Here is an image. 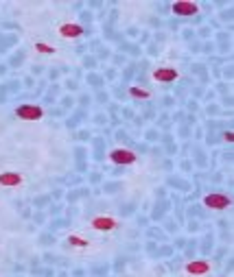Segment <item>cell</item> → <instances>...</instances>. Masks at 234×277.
Returning a JSON list of instances; mask_svg holds the SVG:
<instances>
[{
  "instance_id": "cell-2",
  "label": "cell",
  "mask_w": 234,
  "mask_h": 277,
  "mask_svg": "<svg viewBox=\"0 0 234 277\" xmlns=\"http://www.w3.org/2000/svg\"><path fill=\"white\" fill-rule=\"evenodd\" d=\"M24 184V177L18 170H7L0 175V185L2 188H20Z\"/></svg>"
},
{
  "instance_id": "cell-12",
  "label": "cell",
  "mask_w": 234,
  "mask_h": 277,
  "mask_svg": "<svg viewBox=\"0 0 234 277\" xmlns=\"http://www.w3.org/2000/svg\"><path fill=\"white\" fill-rule=\"evenodd\" d=\"M35 48L40 50V53H44V55H53V53H55V48H53V46H49V44H42V42H40V44H35Z\"/></svg>"
},
{
  "instance_id": "cell-4",
  "label": "cell",
  "mask_w": 234,
  "mask_h": 277,
  "mask_svg": "<svg viewBox=\"0 0 234 277\" xmlns=\"http://www.w3.org/2000/svg\"><path fill=\"white\" fill-rule=\"evenodd\" d=\"M136 159H138L136 153L127 149H116L110 153V162H114V164H134Z\"/></svg>"
},
{
  "instance_id": "cell-5",
  "label": "cell",
  "mask_w": 234,
  "mask_h": 277,
  "mask_svg": "<svg viewBox=\"0 0 234 277\" xmlns=\"http://www.w3.org/2000/svg\"><path fill=\"white\" fill-rule=\"evenodd\" d=\"M92 227L99 229V231H110V229L118 227V223H116V218H112V216H97V218L92 220Z\"/></svg>"
},
{
  "instance_id": "cell-1",
  "label": "cell",
  "mask_w": 234,
  "mask_h": 277,
  "mask_svg": "<svg viewBox=\"0 0 234 277\" xmlns=\"http://www.w3.org/2000/svg\"><path fill=\"white\" fill-rule=\"evenodd\" d=\"M16 116H18L20 120H40L42 116H44V111L37 105H22L16 109Z\"/></svg>"
},
{
  "instance_id": "cell-6",
  "label": "cell",
  "mask_w": 234,
  "mask_h": 277,
  "mask_svg": "<svg viewBox=\"0 0 234 277\" xmlns=\"http://www.w3.org/2000/svg\"><path fill=\"white\" fill-rule=\"evenodd\" d=\"M153 79L160 81V83H173L177 79V70L175 68H160V70L153 72Z\"/></svg>"
},
{
  "instance_id": "cell-3",
  "label": "cell",
  "mask_w": 234,
  "mask_h": 277,
  "mask_svg": "<svg viewBox=\"0 0 234 277\" xmlns=\"http://www.w3.org/2000/svg\"><path fill=\"white\" fill-rule=\"evenodd\" d=\"M203 205L210 207V210H225V207L232 205V201H230L225 194H208V197L203 199Z\"/></svg>"
},
{
  "instance_id": "cell-9",
  "label": "cell",
  "mask_w": 234,
  "mask_h": 277,
  "mask_svg": "<svg viewBox=\"0 0 234 277\" xmlns=\"http://www.w3.org/2000/svg\"><path fill=\"white\" fill-rule=\"evenodd\" d=\"M81 33H84V29H81L79 24H62V27H59V35L66 37V40H70V37H79Z\"/></svg>"
},
{
  "instance_id": "cell-10",
  "label": "cell",
  "mask_w": 234,
  "mask_h": 277,
  "mask_svg": "<svg viewBox=\"0 0 234 277\" xmlns=\"http://www.w3.org/2000/svg\"><path fill=\"white\" fill-rule=\"evenodd\" d=\"M68 240H70V245H72V246H81V249H84V246H88V242H85L81 236H70Z\"/></svg>"
},
{
  "instance_id": "cell-7",
  "label": "cell",
  "mask_w": 234,
  "mask_h": 277,
  "mask_svg": "<svg viewBox=\"0 0 234 277\" xmlns=\"http://www.w3.org/2000/svg\"><path fill=\"white\" fill-rule=\"evenodd\" d=\"M173 11H175L177 15H195L199 11V7L195 5V2H175Z\"/></svg>"
},
{
  "instance_id": "cell-8",
  "label": "cell",
  "mask_w": 234,
  "mask_h": 277,
  "mask_svg": "<svg viewBox=\"0 0 234 277\" xmlns=\"http://www.w3.org/2000/svg\"><path fill=\"white\" fill-rule=\"evenodd\" d=\"M186 271L190 273V275H208V271H210V262H190L186 264Z\"/></svg>"
},
{
  "instance_id": "cell-11",
  "label": "cell",
  "mask_w": 234,
  "mask_h": 277,
  "mask_svg": "<svg viewBox=\"0 0 234 277\" xmlns=\"http://www.w3.org/2000/svg\"><path fill=\"white\" fill-rule=\"evenodd\" d=\"M129 92H132V96H142V98H149L151 96L149 90H140V88H132Z\"/></svg>"
}]
</instances>
